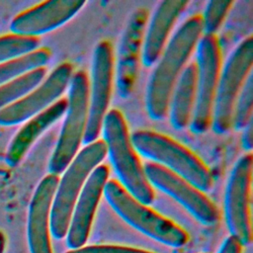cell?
I'll list each match as a JSON object with an SVG mask.
<instances>
[{
	"label": "cell",
	"instance_id": "6da1fadb",
	"mask_svg": "<svg viewBox=\"0 0 253 253\" xmlns=\"http://www.w3.org/2000/svg\"><path fill=\"white\" fill-rule=\"evenodd\" d=\"M202 35L201 16L194 15L181 25L165 45L146 87L145 107L151 120L161 121L167 116L172 90Z\"/></svg>",
	"mask_w": 253,
	"mask_h": 253
},
{
	"label": "cell",
	"instance_id": "7a4b0ae2",
	"mask_svg": "<svg viewBox=\"0 0 253 253\" xmlns=\"http://www.w3.org/2000/svg\"><path fill=\"white\" fill-rule=\"evenodd\" d=\"M101 132L106 146V156H109L120 185L139 203L150 205L155 194L133 148L125 118L119 110L108 111Z\"/></svg>",
	"mask_w": 253,
	"mask_h": 253
},
{
	"label": "cell",
	"instance_id": "3957f363",
	"mask_svg": "<svg viewBox=\"0 0 253 253\" xmlns=\"http://www.w3.org/2000/svg\"><path fill=\"white\" fill-rule=\"evenodd\" d=\"M133 148L143 157L183 178L202 192L211 190L212 176L208 166L190 149L162 133L139 129L130 134Z\"/></svg>",
	"mask_w": 253,
	"mask_h": 253
},
{
	"label": "cell",
	"instance_id": "277c9868",
	"mask_svg": "<svg viewBox=\"0 0 253 253\" xmlns=\"http://www.w3.org/2000/svg\"><path fill=\"white\" fill-rule=\"evenodd\" d=\"M106 157V146L103 140L97 139L86 144L75 155L58 180L53 196L49 229L55 239L65 237L72 211L84 184L92 171Z\"/></svg>",
	"mask_w": 253,
	"mask_h": 253
},
{
	"label": "cell",
	"instance_id": "5b68a950",
	"mask_svg": "<svg viewBox=\"0 0 253 253\" xmlns=\"http://www.w3.org/2000/svg\"><path fill=\"white\" fill-rule=\"evenodd\" d=\"M103 195L121 218L147 237L173 248L188 243L190 237L183 227L139 203L118 181L108 180Z\"/></svg>",
	"mask_w": 253,
	"mask_h": 253
},
{
	"label": "cell",
	"instance_id": "8992f818",
	"mask_svg": "<svg viewBox=\"0 0 253 253\" xmlns=\"http://www.w3.org/2000/svg\"><path fill=\"white\" fill-rule=\"evenodd\" d=\"M68 87L64 122L48 162V172L55 176L63 173L78 153L87 126L89 80L86 73L82 70L73 73Z\"/></svg>",
	"mask_w": 253,
	"mask_h": 253
},
{
	"label": "cell",
	"instance_id": "52a82bcc",
	"mask_svg": "<svg viewBox=\"0 0 253 253\" xmlns=\"http://www.w3.org/2000/svg\"><path fill=\"white\" fill-rule=\"evenodd\" d=\"M252 64L253 38L248 37L233 49L219 74L211 124L216 134H224L231 128L234 104L252 72Z\"/></svg>",
	"mask_w": 253,
	"mask_h": 253
},
{
	"label": "cell",
	"instance_id": "ba28073f",
	"mask_svg": "<svg viewBox=\"0 0 253 253\" xmlns=\"http://www.w3.org/2000/svg\"><path fill=\"white\" fill-rule=\"evenodd\" d=\"M196 47V97L189 126L194 133L202 134L211 127L221 57L215 36H202Z\"/></svg>",
	"mask_w": 253,
	"mask_h": 253
},
{
	"label": "cell",
	"instance_id": "9c48e42d",
	"mask_svg": "<svg viewBox=\"0 0 253 253\" xmlns=\"http://www.w3.org/2000/svg\"><path fill=\"white\" fill-rule=\"evenodd\" d=\"M253 155H242L234 164L228 177L224 194V217L230 236L242 246L252 241L251 182Z\"/></svg>",
	"mask_w": 253,
	"mask_h": 253
},
{
	"label": "cell",
	"instance_id": "30bf717a",
	"mask_svg": "<svg viewBox=\"0 0 253 253\" xmlns=\"http://www.w3.org/2000/svg\"><path fill=\"white\" fill-rule=\"evenodd\" d=\"M114 52L108 41H101L94 48L91 80L88 92V119L83 142L89 144L98 139L104 118L108 113L114 78Z\"/></svg>",
	"mask_w": 253,
	"mask_h": 253
},
{
	"label": "cell",
	"instance_id": "8fae6325",
	"mask_svg": "<svg viewBox=\"0 0 253 253\" xmlns=\"http://www.w3.org/2000/svg\"><path fill=\"white\" fill-rule=\"evenodd\" d=\"M146 179L150 186L168 195L180 204L199 222L212 225L219 219V211L204 192L172 173L166 168L147 162L143 165Z\"/></svg>",
	"mask_w": 253,
	"mask_h": 253
},
{
	"label": "cell",
	"instance_id": "7c38bea8",
	"mask_svg": "<svg viewBox=\"0 0 253 253\" xmlns=\"http://www.w3.org/2000/svg\"><path fill=\"white\" fill-rule=\"evenodd\" d=\"M72 75L70 63L56 66L36 88L0 111V126L18 125L50 107L69 86Z\"/></svg>",
	"mask_w": 253,
	"mask_h": 253
},
{
	"label": "cell",
	"instance_id": "4fadbf2b",
	"mask_svg": "<svg viewBox=\"0 0 253 253\" xmlns=\"http://www.w3.org/2000/svg\"><path fill=\"white\" fill-rule=\"evenodd\" d=\"M147 19V10L137 8L130 15L122 37L116 67V86L122 98L130 96L134 89Z\"/></svg>",
	"mask_w": 253,
	"mask_h": 253
},
{
	"label": "cell",
	"instance_id": "5bb4252c",
	"mask_svg": "<svg viewBox=\"0 0 253 253\" xmlns=\"http://www.w3.org/2000/svg\"><path fill=\"white\" fill-rule=\"evenodd\" d=\"M109 178L107 165H98L88 177L75 203L66 232V244L70 249L83 247L88 240L97 207Z\"/></svg>",
	"mask_w": 253,
	"mask_h": 253
},
{
	"label": "cell",
	"instance_id": "9a60e30c",
	"mask_svg": "<svg viewBox=\"0 0 253 253\" xmlns=\"http://www.w3.org/2000/svg\"><path fill=\"white\" fill-rule=\"evenodd\" d=\"M81 0H50L42 2L20 14L10 24L12 34L38 38L73 18L85 5Z\"/></svg>",
	"mask_w": 253,
	"mask_h": 253
},
{
	"label": "cell",
	"instance_id": "2e32d148",
	"mask_svg": "<svg viewBox=\"0 0 253 253\" xmlns=\"http://www.w3.org/2000/svg\"><path fill=\"white\" fill-rule=\"evenodd\" d=\"M58 176L48 174L38 185L32 197L27 224L30 253H53L50 241V209Z\"/></svg>",
	"mask_w": 253,
	"mask_h": 253
},
{
	"label": "cell",
	"instance_id": "e0dca14e",
	"mask_svg": "<svg viewBox=\"0 0 253 253\" xmlns=\"http://www.w3.org/2000/svg\"><path fill=\"white\" fill-rule=\"evenodd\" d=\"M188 4L187 0H164L158 3L143 36L141 61L144 66L150 67L157 62L174 24Z\"/></svg>",
	"mask_w": 253,
	"mask_h": 253
},
{
	"label": "cell",
	"instance_id": "ac0fdd59",
	"mask_svg": "<svg viewBox=\"0 0 253 253\" xmlns=\"http://www.w3.org/2000/svg\"><path fill=\"white\" fill-rule=\"evenodd\" d=\"M67 109V99H60L50 107L31 118L11 140L5 160L9 167L20 163L34 142L54 123H56Z\"/></svg>",
	"mask_w": 253,
	"mask_h": 253
},
{
	"label": "cell",
	"instance_id": "d6986e66",
	"mask_svg": "<svg viewBox=\"0 0 253 253\" xmlns=\"http://www.w3.org/2000/svg\"><path fill=\"white\" fill-rule=\"evenodd\" d=\"M196 63L185 66L170 96L168 114L175 129H184L190 125L196 97Z\"/></svg>",
	"mask_w": 253,
	"mask_h": 253
},
{
	"label": "cell",
	"instance_id": "ffe728a7",
	"mask_svg": "<svg viewBox=\"0 0 253 253\" xmlns=\"http://www.w3.org/2000/svg\"><path fill=\"white\" fill-rule=\"evenodd\" d=\"M51 57L47 47H41L24 56L0 64V86L40 67H43Z\"/></svg>",
	"mask_w": 253,
	"mask_h": 253
},
{
	"label": "cell",
	"instance_id": "44dd1931",
	"mask_svg": "<svg viewBox=\"0 0 253 253\" xmlns=\"http://www.w3.org/2000/svg\"><path fill=\"white\" fill-rule=\"evenodd\" d=\"M45 74V68L40 67L0 86V111L41 84Z\"/></svg>",
	"mask_w": 253,
	"mask_h": 253
},
{
	"label": "cell",
	"instance_id": "7402d4cb",
	"mask_svg": "<svg viewBox=\"0 0 253 253\" xmlns=\"http://www.w3.org/2000/svg\"><path fill=\"white\" fill-rule=\"evenodd\" d=\"M38 38L22 37L9 34L0 37V64L24 56L38 49Z\"/></svg>",
	"mask_w": 253,
	"mask_h": 253
},
{
	"label": "cell",
	"instance_id": "603a6c76",
	"mask_svg": "<svg viewBox=\"0 0 253 253\" xmlns=\"http://www.w3.org/2000/svg\"><path fill=\"white\" fill-rule=\"evenodd\" d=\"M253 120V75H248L239 95L235 101L231 128L242 130Z\"/></svg>",
	"mask_w": 253,
	"mask_h": 253
},
{
	"label": "cell",
	"instance_id": "cb8c5ba5",
	"mask_svg": "<svg viewBox=\"0 0 253 253\" xmlns=\"http://www.w3.org/2000/svg\"><path fill=\"white\" fill-rule=\"evenodd\" d=\"M231 0H211L207 3L202 19V31L204 36H215L231 5Z\"/></svg>",
	"mask_w": 253,
	"mask_h": 253
},
{
	"label": "cell",
	"instance_id": "d4e9b609",
	"mask_svg": "<svg viewBox=\"0 0 253 253\" xmlns=\"http://www.w3.org/2000/svg\"><path fill=\"white\" fill-rule=\"evenodd\" d=\"M65 253H153L147 250L119 246V245H91L77 249H70Z\"/></svg>",
	"mask_w": 253,
	"mask_h": 253
},
{
	"label": "cell",
	"instance_id": "484cf974",
	"mask_svg": "<svg viewBox=\"0 0 253 253\" xmlns=\"http://www.w3.org/2000/svg\"><path fill=\"white\" fill-rule=\"evenodd\" d=\"M242 244L232 236H228L222 242L217 253H242Z\"/></svg>",
	"mask_w": 253,
	"mask_h": 253
},
{
	"label": "cell",
	"instance_id": "4316f807",
	"mask_svg": "<svg viewBox=\"0 0 253 253\" xmlns=\"http://www.w3.org/2000/svg\"><path fill=\"white\" fill-rule=\"evenodd\" d=\"M241 144L245 151L251 152L253 148V120L248 123V125L242 129Z\"/></svg>",
	"mask_w": 253,
	"mask_h": 253
},
{
	"label": "cell",
	"instance_id": "83f0119b",
	"mask_svg": "<svg viewBox=\"0 0 253 253\" xmlns=\"http://www.w3.org/2000/svg\"><path fill=\"white\" fill-rule=\"evenodd\" d=\"M6 249V236L0 230V253H4Z\"/></svg>",
	"mask_w": 253,
	"mask_h": 253
},
{
	"label": "cell",
	"instance_id": "f1b7e54d",
	"mask_svg": "<svg viewBox=\"0 0 253 253\" xmlns=\"http://www.w3.org/2000/svg\"><path fill=\"white\" fill-rule=\"evenodd\" d=\"M9 166L7 165L6 163V160H5V155L0 153V171H5Z\"/></svg>",
	"mask_w": 253,
	"mask_h": 253
}]
</instances>
